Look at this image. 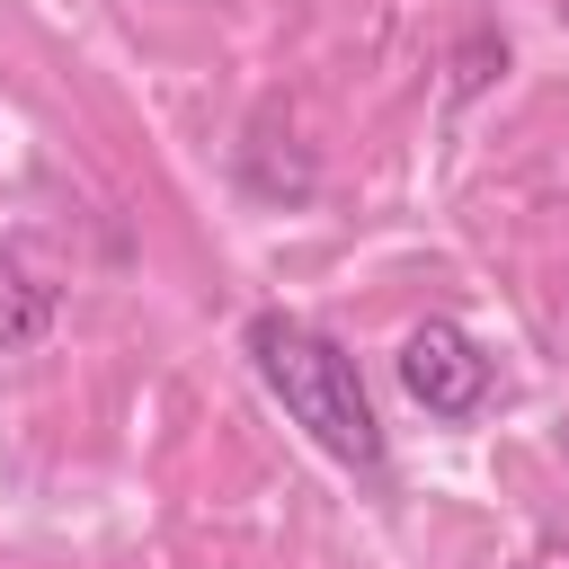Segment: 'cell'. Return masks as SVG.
I'll list each match as a JSON object with an SVG mask.
<instances>
[{
	"instance_id": "1",
	"label": "cell",
	"mask_w": 569,
	"mask_h": 569,
	"mask_svg": "<svg viewBox=\"0 0 569 569\" xmlns=\"http://www.w3.org/2000/svg\"><path fill=\"white\" fill-rule=\"evenodd\" d=\"M249 365H258V382L284 400V418H293L320 453H338L347 471H382V418H373V400H365L356 356H347L329 329H311V320H293V311H258V320H249Z\"/></svg>"
},
{
	"instance_id": "2",
	"label": "cell",
	"mask_w": 569,
	"mask_h": 569,
	"mask_svg": "<svg viewBox=\"0 0 569 569\" xmlns=\"http://www.w3.org/2000/svg\"><path fill=\"white\" fill-rule=\"evenodd\" d=\"M400 391L427 409V418H471L489 400V356L453 329V320H418L400 338Z\"/></svg>"
}]
</instances>
